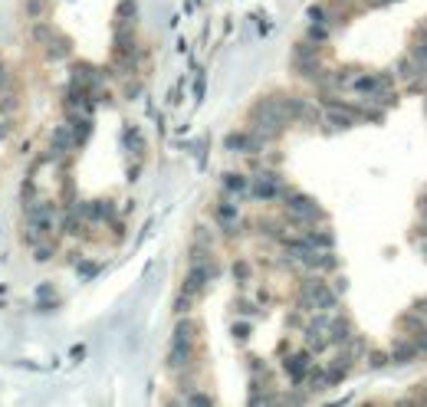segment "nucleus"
Here are the masks:
<instances>
[{
	"label": "nucleus",
	"instance_id": "1",
	"mask_svg": "<svg viewBox=\"0 0 427 407\" xmlns=\"http://www.w3.org/2000/svg\"><path fill=\"white\" fill-rule=\"evenodd\" d=\"M27 243H40V240H47L56 233V207L49 204V200H37V204H30L27 207Z\"/></svg>",
	"mask_w": 427,
	"mask_h": 407
},
{
	"label": "nucleus",
	"instance_id": "2",
	"mask_svg": "<svg viewBox=\"0 0 427 407\" xmlns=\"http://www.w3.org/2000/svg\"><path fill=\"white\" fill-rule=\"evenodd\" d=\"M299 296H303L306 309H319V312H332L335 305H339V296H335V289L325 283V279H319V276L306 279L303 289H299Z\"/></svg>",
	"mask_w": 427,
	"mask_h": 407
},
{
	"label": "nucleus",
	"instance_id": "3",
	"mask_svg": "<svg viewBox=\"0 0 427 407\" xmlns=\"http://www.w3.org/2000/svg\"><path fill=\"white\" fill-rule=\"evenodd\" d=\"M286 217L293 220L296 227L309 230V224H319L323 220V207L313 198H306V194H289L286 198Z\"/></svg>",
	"mask_w": 427,
	"mask_h": 407
},
{
	"label": "nucleus",
	"instance_id": "4",
	"mask_svg": "<svg viewBox=\"0 0 427 407\" xmlns=\"http://www.w3.org/2000/svg\"><path fill=\"white\" fill-rule=\"evenodd\" d=\"M250 194H253L256 200H276L286 194V184L279 174H273V171H260V174L250 181Z\"/></svg>",
	"mask_w": 427,
	"mask_h": 407
},
{
	"label": "nucleus",
	"instance_id": "5",
	"mask_svg": "<svg viewBox=\"0 0 427 407\" xmlns=\"http://www.w3.org/2000/svg\"><path fill=\"white\" fill-rule=\"evenodd\" d=\"M283 105H286V119H289V122H299V125H315L319 122V109H315L309 99L283 95Z\"/></svg>",
	"mask_w": 427,
	"mask_h": 407
},
{
	"label": "nucleus",
	"instance_id": "6",
	"mask_svg": "<svg viewBox=\"0 0 427 407\" xmlns=\"http://www.w3.org/2000/svg\"><path fill=\"white\" fill-rule=\"evenodd\" d=\"M194 361V341L191 339H171V351H168V368L171 371H184Z\"/></svg>",
	"mask_w": 427,
	"mask_h": 407
},
{
	"label": "nucleus",
	"instance_id": "7",
	"mask_svg": "<svg viewBox=\"0 0 427 407\" xmlns=\"http://www.w3.org/2000/svg\"><path fill=\"white\" fill-rule=\"evenodd\" d=\"M283 368L293 378V384H303L309 378V371H313V351H296V355H289L283 361Z\"/></svg>",
	"mask_w": 427,
	"mask_h": 407
},
{
	"label": "nucleus",
	"instance_id": "8",
	"mask_svg": "<svg viewBox=\"0 0 427 407\" xmlns=\"http://www.w3.org/2000/svg\"><path fill=\"white\" fill-rule=\"evenodd\" d=\"M263 142L256 132H237V135H227V148L230 152H243V154H260L263 152Z\"/></svg>",
	"mask_w": 427,
	"mask_h": 407
},
{
	"label": "nucleus",
	"instance_id": "9",
	"mask_svg": "<svg viewBox=\"0 0 427 407\" xmlns=\"http://www.w3.org/2000/svg\"><path fill=\"white\" fill-rule=\"evenodd\" d=\"M66 152H76V135H73V125H59L53 138H49V154L53 158H63Z\"/></svg>",
	"mask_w": 427,
	"mask_h": 407
},
{
	"label": "nucleus",
	"instance_id": "10",
	"mask_svg": "<svg viewBox=\"0 0 427 407\" xmlns=\"http://www.w3.org/2000/svg\"><path fill=\"white\" fill-rule=\"evenodd\" d=\"M135 13H138V7H135V0H122L119 4V13H115V30H135Z\"/></svg>",
	"mask_w": 427,
	"mask_h": 407
},
{
	"label": "nucleus",
	"instance_id": "11",
	"mask_svg": "<svg viewBox=\"0 0 427 407\" xmlns=\"http://www.w3.org/2000/svg\"><path fill=\"white\" fill-rule=\"evenodd\" d=\"M329 341H335V345H349L351 341L349 319H332V322H329Z\"/></svg>",
	"mask_w": 427,
	"mask_h": 407
},
{
	"label": "nucleus",
	"instance_id": "12",
	"mask_svg": "<svg viewBox=\"0 0 427 407\" xmlns=\"http://www.w3.org/2000/svg\"><path fill=\"white\" fill-rule=\"evenodd\" d=\"M224 188H227L230 194H247V190H250V181L243 178V174H227V178H224Z\"/></svg>",
	"mask_w": 427,
	"mask_h": 407
},
{
	"label": "nucleus",
	"instance_id": "13",
	"mask_svg": "<svg viewBox=\"0 0 427 407\" xmlns=\"http://www.w3.org/2000/svg\"><path fill=\"white\" fill-rule=\"evenodd\" d=\"M53 250H56V243H53V237L40 240V243H33V260H40V263H47L49 256H53Z\"/></svg>",
	"mask_w": 427,
	"mask_h": 407
},
{
	"label": "nucleus",
	"instance_id": "14",
	"mask_svg": "<svg viewBox=\"0 0 427 407\" xmlns=\"http://www.w3.org/2000/svg\"><path fill=\"white\" fill-rule=\"evenodd\" d=\"M17 92L13 89H7V85H0V112H13L17 109Z\"/></svg>",
	"mask_w": 427,
	"mask_h": 407
},
{
	"label": "nucleus",
	"instance_id": "15",
	"mask_svg": "<svg viewBox=\"0 0 427 407\" xmlns=\"http://www.w3.org/2000/svg\"><path fill=\"white\" fill-rule=\"evenodd\" d=\"M125 142H128V152L132 154H138L145 148V142H142V135L135 132V128H128V132H125Z\"/></svg>",
	"mask_w": 427,
	"mask_h": 407
},
{
	"label": "nucleus",
	"instance_id": "16",
	"mask_svg": "<svg viewBox=\"0 0 427 407\" xmlns=\"http://www.w3.org/2000/svg\"><path fill=\"white\" fill-rule=\"evenodd\" d=\"M191 305H194V296H191V293H184V289H181V296H178V299H174V312H181V315H184V312H188V309H191Z\"/></svg>",
	"mask_w": 427,
	"mask_h": 407
},
{
	"label": "nucleus",
	"instance_id": "17",
	"mask_svg": "<svg viewBox=\"0 0 427 407\" xmlns=\"http://www.w3.org/2000/svg\"><path fill=\"white\" fill-rule=\"evenodd\" d=\"M27 10H30V17H43L47 13V4L43 0H27Z\"/></svg>",
	"mask_w": 427,
	"mask_h": 407
},
{
	"label": "nucleus",
	"instance_id": "18",
	"mask_svg": "<svg viewBox=\"0 0 427 407\" xmlns=\"http://www.w3.org/2000/svg\"><path fill=\"white\" fill-rule=\"evenodd\" d=\"M234 273H237V279H240V283H247L250 266H247V263H237V266H234Z\"/></svg>",
	"mask_w": 427,
	"mask_h": 407
},
{
	"label": "nucleus",
	"instance_id": "19",
	"mask_svg": "<svg viewBox=\"0 0 427 407\" xmlns=\"http://www.w3.org/2000/svg\"><path fill=\"white\" fill-rule=\"evenodd\" d=\"M234 335H237V339H240V341H243V339H247V335H250V325H243V322H237V325H234Z\"/></svg>",
	"mask_w": 427,
	"mask_h": 407
},
{
	"label": "nucleus",
	"instance_id": "20",
	"mask_svg": "<svg viewBox=\"0 0 427 407\" xmlns=\"http://www.w3.org/2000/svg\"><path fill=\"white\" fill-rule=\"evenodd\" d=\"M191 404H210V398H208V394H191Z\"/></svg>",
	"mask_w": 427,
	"mask_h": 407
},
{
	"label": "nucleus",
	"instance_id": "21",
	"mask_svg": "<svg viewBox=\"0 0 427 407\" xmlns=\"http://www.w3.org/2000/svg\"><path fill=\"white\" fill-rule=\"evenodd\" d=\"M95 269H99V266H95V263H83V266H79V273H85V276H92Z\"/></svg>",
	"mask_w": 427,
	"mask_h": 407
},
{
	"label": "nucleus",
	"instance_id": "22",
	"mask_svg": "<svg viewBox=\"0 0 427 407\" xmlns=\"http://www.w3.org/2000/svg\"><path fill=\"white\" fill-rule=\"evenodd\" d=\"M7 76L10 73H7V66H4V59H0V85H7Z\"/></svg>",
	"mask_w": 427,
	"mask_h": 407
},
{
	"label": "nucleus",
	"instance_id": "23",
	"mask_svg": "<svg viewBox=\"0 0 427 407\" xmlns=\"http://www.w3.org/2000/svg\"><path fill=\"white\" fill-rule=\"evenodd\" d=\"M418 312H421V315H427V299H421V303H418Z\"/></svg>",
	"mask_w": 427,
	"mask_h": 407
},
{
	"label": "nucleus",
	"instance_id": "24",
	"mask_svg": "<svg viewBox=\"0 0 427 407\" xmlns=\"http://www.w3.org/2000/svg\"><path fill=\"white\" fill-rule=\"evenodd\" d=\"M371 7H378V4H395V0H368Z\"/></svg>",
	"mask_w": 427,
	"mask_h": 407
},
{
	"label": "nucleus",
	"instance_id": "25",
	"mask_svg": "<svg viewBox=\"0 0 427 407\" xmlns=\"http://www.w3.org/2000/svg\"><path fill=\"white\" fill-rule=\"evenodd\" d=\"M4 135H7V122H4V119H0V138H4Z\"/></svg>",
	"mask_w": 427,
	"mask_h": 407
},
{
	"label": "nucleus",
	"instance_id": "26",
	"mask_svg": "<svg viewBox=\"0 0 427 407\" xmlns=\"http://www.w3.org/2000/svg\"><path fill=\"white\" fill-rule=\"evenodd\" d=\"M424 207H427V198H424Z\"/></svg>",
	"mask_w": 427,
	"mask_h": 407
}]
</instances>
